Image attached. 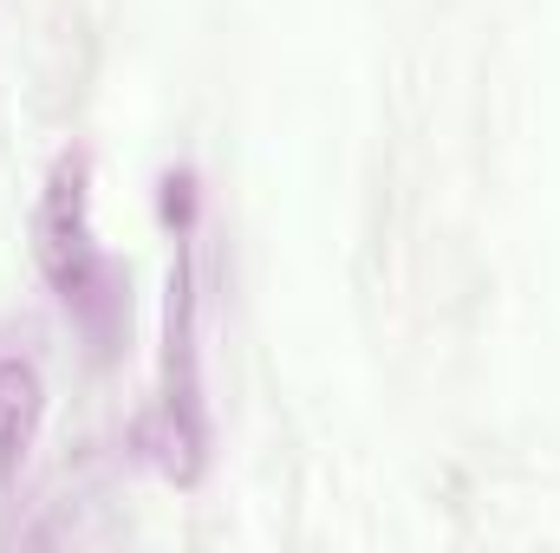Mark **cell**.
<instances>
[{
    "instance_id": "277c9868",
    "label": "cell",
    "mask_w": 560,
    "mask_h": 553,
    "mask_svg": "<svg viewBox=\"0 0 560 553\" xmlns=\"http://www.w3.org/2000/svg\"><path fill=\"white\" fill-rule=\"evenodd\" d=\"M156 209H163V222L176 228V242H189V228H196V169H163Z\"/></svg>"
},
{
    "instance_id": "6da1fadb",
    "label": "cell",
    "mask_w": 560,
    "mask_h": 553,
    "mask_svg": "<svg viewBox=\"0 0 560 553\" xmlns=\"http://www.w3.org/2000/svg\"><path fill=\"white\" fill-rule=\"evenodd\" d=\"M33 261H39L46 286L59 293V306L79 319V332L92 339V352L112 358L125 339V319H131V274L92 235V156L85 150H66L39 189Z\"/></svg>"
},
{
    "instance_id": "3957f363",
    "label": "cell",
    "mask_w": 560,
    "mask_h": 553,
    "mask_svg": "<svg viewBox=\"0 0 560 553\" xmlns=\"http://www.w3.org/2000/svg\"><path fill=\"white\" fill-rule=\"evenodd\" d=\"M39 416H46V385L26 358H7L0 372V495L20 482L33 443H39Z\"/></svg>"
},
{
    "instance_id": "5b68a950",
    "label": "cell",
    "mask_w": 560,
    "mask_h": 553,
    "mask_svg": "<svg viewBox=\"0 0 560 553\" xmlns=\"http://www.w3.org/2000/svg\"><path fill=\"white\" fill-rule=\"evenodd\" d=\"M0 372H7V358H0Z\"/></svg>"
},
{
    "instance_id": "7a4b0ae2",
    "label": "cell",
    "mask_w": 560,
    "mask_h": 553,
    "mask_svg": "<svg viewBox=\"0 0 560 553\" xmlns=\"http://www.w3.org/2000/svg\"><path fill=\"white\" fill-rule=\"evenodd\" d=\"M143 456L176 482L196 489L209 462V423H202V378H196V274L189 248H176L170 268V313H163V398L143 423Z\"/></svg>"
}]
</instances>
